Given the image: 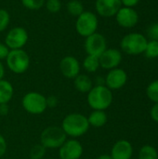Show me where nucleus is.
<instances>
[{
	"mask_svg": "<svg viewBox=\"0 0 158 159\" xmlns=\"http://www.w3.org/2000/svg\"><path fill=\"white\" fill-rule=\"evenodd\" d=\"M83 67L88 73H95L100 68L99 57L87 55L83 61Z\"/></svg>",
	"mask_w": 158,
	"mask_h": 159,
	"instance_id": "obj_20",
	"label": "nucleus"
},
{
	"mask_svg": "<svg viewBox=\"0 0 158 159\" xmlns=\"http://www.w3.org/2000/svg\"><path fill=\"white\" fill-rule=\"evenodd\" d=\"M146 95L152 102L158 103V80H155L148 85L146 89Z\"/></svg>",
	"mask_w": 158,
	"mask_h": 159,
	"instance_id": "obj_24",
	"label": "nucleus"
},
{
	"mask_svg": "<svg viewBox=\"0 0 158 159\" xmlns=\"http://www.w3.org/2000/svg\"><path fill=\"white\" fill-rule=\"evenodd\" d=\"M115 17L117 24L123 28H132L139 22V14L133 7H121Z\"/></svg>",
	"mask_w": 158,
	"mask_h": 159,
	"instance_id": "obj_11",
	"label": "nucleus"
},
{
	"mask_svg": "<svg viewBox=\"0 0 158 159\" xmlns=\"http://www.w3.org/2000/svg\"><path fill=\"white\" fill-rule=\"evenodd\" d=\"M66 140V134L62 129L58 126L46 128L40 135V143L46 149H59Z\"/></svg>",
	"mask_w": 158,
	"mask_h": 159,
	"instance_id": "obj_4",
	"label": "nucleus"
},
{
	"mask_svg": "<svg viewBox=\"0 0 158 159\" xmlns=\"http://www.w3.org/2000/svg\"><path fill=\"white\" fill-rule=\"evenodd\" d=\"M28 37V33L23 27H14L7 34L5 37V44L10 50L21 49L26 45Z\"/></svg>",
	"mask_w": 158,
	"mask_h": 159,
	"instance_id": "obj_8",
	"label": "nucleus"
},
{
	"mask_svg": "<svg viewBox=\"0 0 158 159\" xmlns=\"http://www.w3.org/2000/svg\"><path fill=\"white\" fill-rule=\"evenodd\" d=\"M143 54L148 59L158 58V41H156V40L148 41L146 48H145Z\"/></svg>",
	"mask_w": 158,
	"mask_h": 159,
	"instance_id": "obj_23",
	"label": "nucleus"
},
{
	"mask_svg": "<svg viewBox=\"0 0 158 159\" xmlns=\"http://www.w3.org/2000/svg\"><path fill=\"white\" fill-rule=\"evenodd\" d=\"M89 127L86 116L80 113H71L63 118L61 128L67 137L76 139L86 134Z\"/></svg>",
	"mask_w": 158,
	"mask_h": 159,
	"instance_id": "obj_1",
	"label": "nucleus"
},
{
	"mask_svg": "<svg viewBox=\"0 0 158 159\" xmlns=\"http://www.w3.org/2000/svg\"><path fill=\"white\" fill-rule=\"evenodd\" d=\"M46 8L50 13H57L61 8V3L60 0H47Z\"/></svg>",
	"mask_w": 158,
	"mask_h": 159,
	"instance_id": "obj_28",
	"label": "nucleus"
},
{
	"mask_svg": "<svg viewBox=\"0 0 158 159\" xmlns=\"http://www.w3.org/2000/svg\"><path fill=\"white\" fill-rule=\"evenodd\" d=\"M22 6L30 10H38L45 5V0H20Z\"/></svg>",
	"mask_w": 158,
	"mask_h": 159,
	"instance_id": "obj_26",
	"label": "nucleus"
},
{
	"mask_svg": "<svg viewBox=\"0 0 158 159\" xmlns=\"http://www.w3.org/2000/svg\"><path fill=\"white\" fill-rule=\"evenodd\" d=\"M83 146L76 139L66 140L59 148L60 159H80L83 156Z\"/></svg>",
	"mask_w": 158,
	"mask_h": 159,
	"instance_id": "obj_10",
	"label": "nucleus"
},
{
	"mask_svg": "<svg viewBox=\"0 0 158 159\" xmlns=\"http://www.w3.org/2000/svg\"><path fill=\"white\" fill-rule=\"evenodd\" d=\"M89 126L93 128H102L107 123V115L105 111L93 110L88 116H87Z\"/></svg>",
	"mask_w": 158,
	"mask_h": 159,
	"instance_id": "obj_18",
	"label": "nucleus"
},
{
	"mask_svg": "<svg viewBox=\"0 0 158 159\" xmlns=\"http://www.w3.org/2000/svg\"><path fill=\"white\" fill-rule=\"evenodd\" d=\"M10 21V16L7 10L0 8V32L5 31Z\"/></svg>",
	"mask_w": 158,
	"mask_h": 159,
	"instance_id": "obj_27",
	"label": "nucleus"
},
{
	"mask_svg": "<svg viewBox=\"0 0 158 159\" xmlns=\"http://www.w3.org/2000/svg\"><path fill=\"white\" fill-rule=\"evenodd\" d=\"M148 43L147 37L141 33H129L126 34L120 42V48L123 52L129 55L143 54Z\"/></svg>",
	"mask_w": 158,
	"mask_h": 159,
	"instance_id": "obj_3",
	"label": "nucleus"
},
{
	"mask_svg": "<svg viewBox=\"0 0 158 159\" xmlns=\"http://www.w3.org/2000/svg\"><path fill=\"white\" fill-rule=\"evenodd\" d=\"M30 57L26 51L21 49H11L6 58L8 69L17 75L25 73L30 66Z\"/></svg>",
	"mask_w": 158,
	"mask_h": 159,
	"instance_id": "obj_5",
	"label": "nucleus"
},
{
	"mask_svg": "<svg viewBox=\"0 0 158 159\" xmlns=\"http://www.w3.org/2000/svg\"><path fill=\"white\" fill-rule=\"evenodd\" d=\"M14 94V89L10 82L5 79L0 80V105L7 104Z\"/></svg>",
	"mask_w": 158,
	"mask_h": 159,
	"instance_id": "obj_19",
	"label": "nucleus"
},
{
	"mask_svg": "<svg viewBox=\"0 0 158 159\" xmlns=\"http://www.w3.org/2000/svg\"><path fill=\"white\" fill-rule=\"evenodd\" d=\"M7 149V142H6L5 138L3 137V135L0 134V158L6 154Z\"/></svg>",
	"mask_w": 158,
	"mask_h": 159,
	"instance_id": "obj_31",
	"label": "nucleus"
},
{
	"mask_svg": "<svg viewBox=\"0 0 158 159\" xmlns=\"http://www.w3.org/2000/svg\"><path fill=\"white\" fill-rule=\"evenodd\" d=\"M74 85L75 89L81 93H88L89 90L93 88L91 78L85 74H79L74 79Z\"/></svg>",
	"mask_w": 158,
	"mask_h": 159,
	"instance_id": "obj_17",
	"label": "nucleus"
},
{
	"mask_svg": "<svg viewBox=\"0 0 158 159\" xmlns=\"http://www.w3.org/2000/svg\"><path fill=\"white\" fill-rule=\"evenodd\" d=\"M6 105L7 104H2V105H0V114L1 115H3V116H5V115H7V108L6 107Z\"/></svg>",
	"mask_w": 158,
	"mask_h": 159,
	"instance_id": "obj_34",
	"label": "nucleus"
},
{
	"mask_svg": "<svg viewBox=\"0 0 158 159\" xmlns=\"http://www.w3.org/2000/svg\"><path fill=\"white\" fill-rule=\"evenodd\" d=\"M46 155V148L40 143L34 145L30 150L31 159H43Z\"/></svg>",
	"mask_w": 158,
	"mask_h": 159,
	"instance_id": "obj_25",
	"label": "nucleus"
},
{
	"mask_svg": "<svg viewBox=\"0 0 158 159\" xmlns=\"http://www.w3.org/2000/svg\"><path fill=\"white\" fill-rule=\"evenodd\" d=\"M48 159H58V158H48Z\"/></svg>",
	"mask_w": 158,
	"mask_h": 159,
	"instance_id": "obj_37",
	"label": "nucleus"
},
{
	"mask_svg": "<svg viewBox=\"0 0 158 159\" xmlns=\"http://www.w3.org/2000/svg\"><path fill=\"white\" fill-rule=\"evenodd\" d=\"M97 159H112V157L110 155H101Z\"/></svg>",
	"mask_w": 158,
	"mask_h": 159,
	"instance_id": "obj_36",
	"label": "nucleus"
},
{
	"mask_svg": "<svg viewBox=\"0 0 158 159\" xmlns=\"http://www.w3.org/2000/svg\"><path fill=\"white\" fill-rule=\"evenodd\" d=\"M107 48V42L103 34L100 33H94L86 37L85 50L88 55L100 57Z\"/></svg>",
	"mask_w": 158,
	"mask_h": 159,
	"instance_id": "obj_9",
	"label": "nucleus"
},
{
	"mask_svg": "<svg viewBox=\"0 0 158 159\" xmlns=\"http://www.w3.org/2000/svg\"><path fill=\"white\" fill-rule=\"evenodd\" d=\"M99 25L98 17L91 11H84L79 15L75 21V30L83 37H88L96 33Z\"/></svg>",
	"mask_w": 158,
	"mask_h": 159,
	"instance_id": "obj_7",
	"label": "nucleus"
},
{
	"mask_svg": "<svg viewBox=\"0 0 158 159\" xmlns=\"http://www.w3.org/2000/svg\"><path fill=\"white\" fill-rule=\"evenodd\" d=\"M21 105L31 115H41L47 108V98L36 91L27 92L21 100Z\"/></svg>",
	"mask_w": 158,
	"mask_h": 159,
	"instance_id": "obj_6",
	"label": "nucleus"
},
{
	"mask_svg": "<svg viewBox=\"0 0 158 159\" xmlns=\"http://www.w3.org/2000/svg\"><path fill=\"white\" fill-rule=\"evenodd\" d=\"M140 0H121V4L123 7H133L139 4Z\"/></svg>",
	"mask_w": 158,
	"mask_h": 159,
	"instance_id": "obj_33",
	"label": "nucleus"
},
{
	"mask_svg": "<svg viewBox=\"0 0 158 159\" xmlns=\"http://www.w3.org/2000/svg\"><path fill=\"white\" fill-rule=\"evenodd\" d=\"M133 155V147L127 140H120L116 142L111 150L112 159H131Z\"/></svg>",
	"mask_w": 158,
	"mask_h": 159,
	"instance_id": "obj_16",
	"label": "nucleus"
},
{
	"mask_svg": "<svg viewBox=\"0 0 158 159\" xmlns=\"http://www.w3.org/2000/svg\"><path fill=\"white\" fill-rule=\"evenodd\" d=\"M100 67L105 70L117 68L122 61V53L117 48H106L105 51L99 57Z\"/></svg>",
	"mask_w": 158,
	"mask_h": 159,
	"instance_id": "obj_12",
	"label": "nucleus"
},
{
	"mask_svg": "<svg viewBox=\"0 0 158 159\" xmlns=\"http://www.w3.org/2000/svg\"><path fill=\"white\" fill-rule=\"evenodd\" d=\"M9 48L6 46V44L0 43V61L2 60H6V58L8 55L9 52Z\"/></svg>",
	"mask_w": 158,
	"mask_h": 159,
	"instance_id": "obj_30",
	"label": "nucleus"
},
{
	"mask_svg": "<svg viewBox=\"0 0 158 159\" xmlns=\"http://www.w3.org/2000/svg\"><path fill=\"white\" fill-rule=\"evenodd\" d=\"M4 75H5V68H4L3 63H2L1 61H0V80L3 79Z\"/></svg>",
	"mask_w": 158,
	"mask_h": 159,
	"instance_id": "obj_35",
	"label": "nucleus"
},
{
	"mask_svg": "<svg viewBox=\"0 0 158 159\" xmlns=\"http://www.w3.org/2000/svg\"><path fill=\"white\" fill-rule=\"evenodd\" d=\"M148 36L151 38V40H156L158 41V22L152 24L147 31Z\"/></svg>",
	"mask_w": 158,
	"mask_h": 159,
	"instance_id": "obj_29",
	"label": "nucleus"
},
{
	"mask_svg": "<svg viewBox=\"0 0 158 159\" xmlns=\"http://www.w3.org/2000/svg\"><path fill=\"white\" fill-rule=\"evenodd\" d=\"M61 75L69 79H74L80 74V63L74 56H65L60 61Z\"/></svg>",
	"mask_w": 158,
	"mask_h": 159,
	"instance_id": "obj_14",
	"label": "nucleus"
},
{
	"mask_svg": "<svg viewBox=\"0 0 158 159\" xmlns=\"http://www.w3.org/2000/svg\"><path fill=\"white\" fill-rule=\"evenodd\" d=\"M121 7V0H96L95 2V8L97 13L104 18H111L115 16Z\"/></svg>",
	"mask_w": 158,
	"mask_h": 159,
	"instance_id": "obj_15",
	"label": "nucleus"
},
{
	"mask_svg": "<svg viewBox=\"0 0 158 159\" xmlns=\"http://www.w3.org/2000/svg\"><path fill=\"white\" fill-rule=\"evenodd\" d=\"M150 116H151V118H152L155 122L158 123V103H156V104L152 107V109H151V111H150Z\"/></svg>",
	"mask_w": 158,
	"mask_h": 159,
	"instance_id": "obj_32",
	"label": "nucleus"
},
{
	"mask_svg": "<svg viewBox=\"0 0 158 159\" xmlns=\"http://www.w3.org/2000/svg\"><path fill=\"white\" fill-rule=\"evenodd\" d=\"M66 9L68 13L74 17H78L85 11L83 4L79 0H70L66 4Z\"/></svg>",
	"mask_w": 158,
	"mask_h": 159,
	"instance_id": "obj_21",
	"label": "nucleus"
},
{
	"mask_svg": "<svg viewBox=\"0 0 158 159\" xmlns=\"http://www.w3.org/2000/svg\"><path fill=\"white\" fill-rule=\"evenodd\" d=\"M128 81V75L125 70L121 68H115L109 70L105 77V86L111 89L115 90L123 88Z\"/></svg>",
	"mask_w": 158,
	"mask_h": 159,
	"instance_id": "obj_13",
	"label": "nucleus"
},
{
	"mask_svg": "<svg viewBox=\"0 0 158 159\" xmlns=\"http://www.w3.org/2000/svg\"><path fill=\"white\" fill-rule=\"evenodd\" d=\"M87 102L91 109L105 111L113 102L112 90L104 85H97L88 93Z\"/></svg>",
	"mask_w": 158,
	"mask_h": 159,
	"instance_id": "obj_2",
	"label": "nucleus"
},
{
	"mask_svg": "<svg viewBox=\"0 0 158 159\" xmlns=\"http://www.w3.org/2000/svg\"><path fill=\"white\" fill-rule=\"evenodd\" d=\"M139 159H158L157 151L152 145H144L140 150Z\"/></svg>",
	"mask_w": 158,
	"mask_h": 159,
	"instance_id": "obj_22",
	"label": "nucleus"
}]
</instances>
